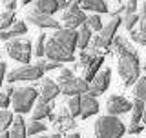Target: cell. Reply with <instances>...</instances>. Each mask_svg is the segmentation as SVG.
Returning <instances> with one entry per match:
<instances>
[{"instance_id":"1","label":"cell","mask_w":146,"mask_h":138,"mask_svg":"<svg viewBox=\"0 0 146 138\" xmlns=\"http://www.w3.org/2000/svg\"><path fill=\"white\" fill-rule=\"evenodd\" d=\"M119 75L124 80V85L130 87L131 84L139 82V73H141V66H139V57L137 53H128V55H121L119 57Z\"/></svg>"},{"instance_id":"2","label":"cell","mask_w":146,"mask_h":138,"mask_svg":"<svg viewBox=\"0 0 146 138\" xmlns=\"http://www.w3.org/2000/svg\"><path fill=\"white\" fill-rule=\"evenodd\" d=\"M124 124L117 116H100L95 122V138H122Z\"/></svg>"},{"instance_id":"3","label":"cell","mask_w":146,"mask_h":138,"mask_svg":"<svg viewBox=\"0 0 146 138\" xmlns=\"http://www.w3.org/2000/svg\"><path fill=\"white\" fill-rule=\"evenodd\" d=\"M44 73H46L44 62L40 60L36 64H29V66H22V67L13 69V71L7 75L6 80L9 82V84H15V82H33V80L42 78Z\"/></svg>"},{"instance_id":"4","label":"cell","mask_w":146,"mask_h":138,"mask_svg":"<svg viewBox=\"0 0 146 138\" xmlns=\"http://www.w3.org/2000/svg\"><path fill=\"white\" fill-rule=\"evenodd\" d=\"M36 96H40V93L35 87H17L15 95H13V107L18 114L29 113V109H35L33 104L36 100Z\"/></svg>"},{"instance_id":"5","label":"cell","mask_w":146,"mask_h":138,"mask_svg":"<svg viewBox=\"0 0 146 138\" xmlns=\"http://www.w3.org/2000/svg\"><path fill=\"white\" fill-rule=\"evenodd\" d=\"M121 22H122V18L113 16L111 20H110L108 24L104 26V29L100 31L99 35H95V38H93V42H91L90 47H93L95 51H100V49H108L110 45L113 44V40H115V36H117V27L121 26Z\"/></svg>"},{"instance_id":"6","label":"cell","mask_w":146,"mask_h":138,"mask_svg":"<svg viewBox=\"0 0 146 138\" xmlns=\"http://www.w3.org/2000/svg\"><path fill=\"white\" fill-rule=\"evenodd\" d=\"M31 49H33V45H31L29 40H20V38H15V40H9L6 44V51L11 58H15V60L26 64V66H29V60H31Z\"/></svg>"},{"instance_id":"7","label":"cell","mask_w":146,"mask_h":138,"mask_svg":"<svg viewBox=\"0 0 146 138\" xmlns=\"http://www.w3.org/2000/svg\"><path fill=\"white\" fill-rule=\"evenodd\" d=\"M46 57L49 58V62L62 64V62H73L75 55L66 45H62L57 38L51 36V38H48V44H46Z\"/></svg>"},{"instance_id":"8","label":"cell","mask_w":146,"mask_h":138,"mask_svg":"<svg viewBox=\"0 0 146 138\" xmlns=\"http://www.w3.org/2000/svg\"><path fill=\"white\" fill-rule=\"evenodd\" d=\"M62 24L66 26V29H77V27H80L88 22V16H86V13L82 11L80 7V2H73L70 9H66V11L62 13Z\"/></svg>"},{"instance_id":"9","label":"cell","mask_w":146,"mask_h":138,"mask_svg":"<svg viewBox=\"0 0 146 138\" xmlns=\"http://www.w3.org/2000/svg\"><path fill=\"white\" fill-rule=\"evenodd\" d=\"M60 93L68 95L70 98H73V96H84L90 93V84L84 80V78H73V80L70 82H64V84H60Z\"/></svg>"},{"instance_id":"10","label":"cell","mask_w":146,"mask_h":138,"mask_svg":"<svg viewBox=\"0 0 146 138\" xmlns=\"http://www.w3.org/2000/svg\"><path fill=\"white\" fill-rule=\"evenodd\" d=\"M133 109V104L128 102L124 96H119V95H113L108 98L106 102V113L108 116H119V114H124L128 111Z\"/></svg>"},{"instance_id":"11","label":"cell","mask_w":146,"mask_h":138,"mask_svg":"<svg viewBox=\"0 0 146 138\" xmlns=\"http://www.w3.org/2000/svg\"><path fill=\"white\" fill-rule=\"evenodd\" d=\"M27 20H29L31 24H35L36 27H42V29H57V31L62 29L58 20H55V18L49 16V15H44V13L36 11V9L27 13Z\"/></svg>"},{"instance_id":"12","label":"cell","mask_w":146,"mask_h":138,"mask_svg":"<svg viewBox=\"0 0 146 138\" xmlns=\"http://www.w3.org/2000/svg\"><path fill=\"white\" fill-rule=\"evenodd\" d=\"M71 4L73 2H66V0H38V2H35V9L51 16L53 13L60 11V9H64V11L70 9Z\"/></svg>"},{"instance_id":"13","label":"cell","mask_w":146,"mask_h":138,"mask_svg":"<svg viewBox=\"0 0 146 138\" xmlns=\"http://www.w3.org/2000/svg\"><path fill=\"white\" fill-rule=\"evenodd\" d=\"M110 80H111V69H110V67H104L102 71L97 75V78H95V80L90 84V95H91V96L102 95L104 91L108 89Z\"/></svg>"},{"instance_id":"14","label":"cell","mask_w":146,"mask_h":138,"mask_svg":"<svg viewBox=\"0 0 146 138\" xmlns=\"http://www.w3.org/2000/svg\"><path fill=\"white\" fill-rule=\"evenodd\" d=\"M53 38H57L62 45H66L70 51H75L79 47V31L75 29H58L53 33Z\"/></svg>"},{"instance_id":"15","label":"cell","mask_w":146,"mask_h":138,"mask_svg":"<svg viewBox=\"0 0 146 138\" xmlns=\"http://www.w3.org/2000/svg\"><path fill=\"white\" fill-rule=\"evenodd\" d=\"M58 93H60V85L57 82H53L51 78H44L42 85H40V102L51 104Z\"/></svg>"},{"instance_id":"16","label":"cell","mask_w":146,"mask_h":138,"mask_svg":"<svg viewBox=\"0 0 146 138\" xmlns=\"http://www.w3.org/2000/svg\"><path fill=\"white\" fill-rule=\"evenodd\" d=\"M99 113V102L95 96H91L90 93L82 96V111H80V118H90L93 114Z\"/></svg>"},{"instance_id":"17","label":"cell","mask_w":146,"mask_h":138,"mask_svg":"<svg viewBox=\"0 0 146 138\" xmlns=\"http://www.w3.org/2000/svg\"><path fill=\"white\" fill-rule=\"evenodd\" d=\"M27 33V26H26V22H22V20H17V24L11 27V29H7V31H2V35H0V38L2 40H6V42H9V40H15L17 36H20V35H26Z\"/></svg>"},{"instance_id":"18","label":"cell","mask_w":146,"mask_h":138,"mask_svg":"<svg viewBox=\"0 0 146 138\" xmlns=\"http://www.w3.org/2000/svg\"><path fill=\"white\" fill-rule=\"evenodd\" d=\"M80 7L82 11H93V13H108L110 7H108V2H104V0H84V2H80Z\"/></svg>"},{"instance_id":"19","label":"cell","mask_w":146,"mask_h":138,"mask_svg":"<svg viewBox=\"0 0 146 138\" xmlns=\"http://www.w3.org/2000/svg\"><path fill=\"white\" fill-rule=\"evenodd\" d=\"M51 111H53V104L38 102V104L35 105V109H33V114H31V118H33L35 122H38V120H42V118L51 116Z\"/></svg>"},{"instance_id":"20","label":"cell","mask_w":146,"mask_h":138,"mask_svg":"<svg viewBox=\"0 0 146 138\" xmlns=\"http://www.w3.org/2000/svg\"><path fill=\"white\" fill-rule=\"evenodd\" d=\"M11 138H27V126L20 114L15 116V122L11 126Z\"/></svg>"},{"instance_id":"21","label":"cell","mask_w":146,"mask_h":138,"mask_svg":"<svg viewBox=\"0 0 146 138\" xmlns=\"http://www.w3.org/2000/svg\"><path fill=\"white\" fill-rule=\"evenodd\" d=\"M93 31L88 27V24H84L79 29V49H82V51H86L88 49V45H90V42H93Z\"/></svg>"},{"instance_id":"22","label":"cell","mask_w":146,"mask_h":138,"mask_svg":"<svg viewBox=\"0 0 146 138\" xmlns=\"http://www.w3.org/2000/svg\"><path fill=\"white\" fill-rule=\"evenodd\" d=\"M102 64H104V57H99L97 60H95L91 66L86 69V75H84V80L88 82V84H91V82L97 78V75L100 71H102Z\"/></svg>"},{"instance_id":"23","label":"cell","mask_w":146,"mask_h":138,"mask_svg":"<svg viewBox=\"0 0 146 138\" xmlns=\"http://www.w3.org/2000/svg\"><path fill=\"white\" fill-rule=\"evenodd\" d=\"M113 47H115L117 55L121 57V55H128V53H133V47H131L130 44H128V40L124 38V36L117 35L115 40H113Z\"/></svg>"},{"instance_id":"24","label":"cell","mask_w":146,"mask_h":138,"mask_svg":"<svg viewBox=\"0 0 146 138\" xmlns=\"http://www.w3.org/2000/svg\"><path fill=\"white\" fill-rule=\"evenodd\" d=\"M144 111H146V104L141 100L133 102V109H131V124H139L144 118Z\"/></svg>"},{"instance_id":"25","label":"cell","mask_w":146,"mask_h":138,"mask_svg":"<svg viewBox=\"0 0 146 138\" xmlns=\"http://www.w3.org/2000/svg\"><path fill=\"white\" fill-rule=\"evenodd\" d=\"M80 111H82V96H73L68 100V113L71 114V118L80 116Z\"/></svg>"},{"instance_id":"26","label":"cell","mask_w":146,"mask_h":138,"mask_svg":"<svg viewBox=\"0 0 146 138\" xmlns=\"http://www.w3.org/2000/svg\"><path fill=\"white\" fill-rule=\"evenodd\" d=\"M15 24V11H4L0 15V29L2 31H7V27H13Z\"/></svg>"},{"instance_id":"27","label":"cell","mask_w":146,"mask_h":138,"mask_svg":"<svg viewBox=\"0 0 146 138\" xmlns=\"http://www.w3.org/2000/svg\"><path fill=\"white\" fill-rule=\"evenodd\" d=\"M13 122H15L13 113H9L7 109H2V113H0V129H2V133H6L7 127L13 126Z\"/></svg>"},{"instance_id":"28","label":"cell","mask_w":146,"mask_h":138,"mask_svg":"<svg viewBox=\"0 0 146 138\" xmlns=\"http://www.w3.org/2000/svg\"><path fill=\"white\" fill-rule=\"evenodd\" d=\"M137 22H141V15H137V13H133V15H130V13H126L124 18H122V26H124L126 31H133V27Z\"/></svg>"},{"instance_id":"29","label":"cell","mask_w":146,"mask_h":138,"mask_svg":"<svg viewBox=\"0 0 146 138\" xmlns=\"http://www.w3.org/2000/svg\"><path fill=\"white\" fill-rule=\"evenodd\" d=\"M135 98L146 104V76L139 78V82L135 84Z\"/></svg>"},{"instance_id":"30","label":"cell","mask_w":146,"mask_h":138,"mask_svg":"<svg viewBox=\"0 0 146 138\" xmlns=\"http://www.w3.org/2000/svg\"><path fill=\"white\" fill-rule=\"evenodd\" d=\"M13 95H15V89H13L11 85H6V87H4L2 98H0V105H2L4 109L9 107V104H11V100H13Z\"/></svg>"},{"instance_id":"31","label":"cell","mask_w":146,"mask_h":138,"mask_svg":"<svg viewBox=\"0 0 146 138\" xmlns=\"http://www.w3.org/2000/svg\"><path fill=\"white\" fill-rule=\"evenodd\" d=\"M88 27L91 31H97V33H100V31L104 29V26H102V20H100V16L99 15H90L88 16Z\"/></svg>"},{"instance_id":"32","label":"cell","mask_w":146,"mask_h":138,"mask_svg":"<svg viewBox=\"0 0 146 138\" xmlns=\"http://www.w3.org/2000/svg\"><path fill=\"white\" fill-rule=\"evenodd\" d=\"M46 44H48L46 35H38V38H36V42H35V55L36 57H44L46 55Z\"/></svg>"},{"instance_id":"33","label":"cell","mask_w":146,"mask_h":138,"mask_svg":"<svg viewBox=\"0 0 146 138\" xmlns=\"http://www.w3.org/2000/svg\"><path fill=\"white\" fill-rule=\"evenodd\" d=\"M46 131V126L42 122H35V120H31L29 122V126H27V135H29L31 138H33L35 135H38V133H44Z\"/></svg>"},{"instance_id":"34","label":"cell","mask_w":146,"mask_h":138,"mask_svg":"<svg viewBox=\"0 0 146 138\" xmlns=\"http://www.w3.org/2000/svg\"><path fill=\"white\" fill-rule=\"evenodd\" d=\"M130 36H131V40H133V42H137V44H141V45H146V33L144 31H131L130 33Z\"/></svg>"},{"instance_id":"35","label":"cell","mask_w":146,"mask_h":138,"mask_svg":"<svg viewBox=\"0 0 146 138\" xmlns=\"http://www.w3.org/2000/svg\"><path fill=\"white\" fill-rule=\"evenodd\" d=\"M73 78H75V76H73V71H71V69H66V67H64L62 71H60V75H58V85L64 84V82L73 80Z\"/></svg>"},{"instance_id":"36","label":"cell","mask_w":146,"mask_h":138,"mask_svg":"<svg viewBox=\"0 0 146 138\" xmlns=\"http://www.w3.org/2000/svg\"><path fill=\"white\" fill-rule=\"evenodd\" d=\"M141 31L146 33V2L141 4Z\"/></svg>"},{"instance_id":"37","label":"cell","mask_w":146,"mask_h":138,"mask_svg":"<svg viewBox=\"0 0 146 138\" xmlns=\"http://www.w3.org/2000/svg\"><path fill=\"white\" fill-rule=\"evenodd\" d=\"M143 129H144L143 124H131L128 133H130V135H139V133H143Z\"/></svg>"},{"instance_id":"38","label":"cell","mask_w":146,"mask_h":138,"mask_svg":"<svg viewBox=\"0 0 146 138\" xmlns=\"http://www.w3.org/2000/svg\"><path fill=\"white\" fill-rule=\"evenodd\" d=\"M137 6H139V4H137L135 0H131V2H126V11H124V15H126V13L133 15V13L137 11Z\"/></svg>"},{"instance_id":"39","label":"cell","mask_w":146,"mask_h":138,"mask_svg":"<svg viewBox=\"0 0 146 138\" xmlns=\"http://www.w3.org/2000/svg\"><path fill=\"white\" fill-rule=\"evenodd\" d=\"M2 4L6 6V11H15V6H17L15 0H4Z\"/></svg>"},{"instance_id":"40","label":"cell","mask_w":146,"mask_h":138,"mask_svg":"<svg viewBox=\"0 0 146 138\" xmlns=\"http://www.w3.org/2000/svg\"><path fill=\"white\" fill-rule=\"evenodd\" d=\"M0 69H2V78H7V64L2 62L0 64Z\"/></svg>"},{"instance_id":"41","label":"cell","mask_w":146,"mask_h":138,"mask_svg":"<svg viewBox=\"0 0 146 138\" xmlns=\"http://www.w3.org/2000/svg\"><path fill=\"white\" fill-rule=\"evenodd\" d=\"M0 138H11V133H7V131L2 133V136H0Z\"/></svg>"},{"instance_id":"42","label":"cell","mask_w":146,"mask_h":138,"mask_svg":"<svg viewBox=\"0 0 146 138\" xmlns=\"http://www.w3.org/2000/svg\"><path fill=\"white\" fill-rule=\"evenodd\" d=\"M68 138H80V135H79V133H73V135L68 136Z\"/></svg>"},{"instance_id":"43","label":"cell","mask_w":146,"mask_h":138,"mask_svg":"<svg viewBox=\"0 0 146 138\" xmlns=\"http://www.w3.org/2000/svg\"><path fill=\"white\" fill-rule=\"evenodd\" d=\"M48 138H62L60 135H51V136H48Z\"/></svg>"},{"instance_id":"44","label":"cell","mask_w":146,"mask_h":138,"mask_svg":"<svg viewBox=\"0 0 146 138\" xmlns=\"http://www.w3.org/2000/svg\"><path fill=\"white\" fill-rule=\"evenodd\" d=\"M143 122H144V124H146V111H144V118H143Z\"/></svg>"},{"instance_id":"45","label":"cell","mask_w":146,"mask_h":138,"mask_svg":"<svg viewBox=\"0 0 146 138\" xmlns=\"http://www.w3.org/2000/svg\"><path fill=\"white\" fill-rule=\"evenodd\" d=\"M33 138H46V136H33Z\"/></svg>"},{"instance_id":"46","label":"cell","mask_w":146,"mask_h":138,"mask_svg":"<svg viewBox=\"0 0 146 138\" xmlns=\"http://www.w3.org/2000/svg\"><path fill=\"white\" fill-rule=\"evenodd\" d=\"M144 71H146V64H144Z\"/></svg>"}]
</instances>
